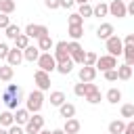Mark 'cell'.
Segmentation results:
<instances>
[{
	"instance_id": "7",
	"label": "cell",
	"mask_w": 134,
	"mask_h": 134,
	"mask_svg": "<svg viewBox=\"0 0 134 134\" xmlns=\"http://www.w3.org/2000/svg\"><path fill=\"white\" fill-rule=\"evenodd\" d=\"M115 67H117V59L111 57V54L98 57L96 63H94V69H96V71H109V69H115Z\"/></svg>"
},
{
	"instance_id": "43",
	"label": "cell",
	"mask_w": 134,
	"mask_h": 134,
	"mask_svg": "<svg viewBox=\"0 0 134 134\" xmlns=\"http://www.w3.org/2000/svg\"><path fill=\"white\" fill-rule=\"evenodd\" d=\"M44 4H46V8H50V10H57V8H59V0H44Z\"/></svg>"
},
{
	"instance_id": "34",
	"label": "cell",
	"mask_w": 134,
	"mask_h": 134,
	"mask_svg": "<svg viewBox=\"0 0 134 134\" xmlns=\"http://www.w3.org/2000/svg\"><path fill=\"white\" fill-rule=\"evenodd\" d=\"M77 15H80L82 19H86V17H92V6H90L88 2L80 4V10H77Z\"/></svg>"
},
{
	"instance_id": "16",
	"label": "cell",
	"mask_w": 134,
	"mask_h": 134,
	"mask_svg": "<svg viewBox=\"0 0 134 134\" xmlns=\"http://www.w3.org/2000/svg\"><path fill=\"white\" fill-rule=\"evenodd\" d=\"M29 115H31V113H29L25 107H23V109H19V107H17V109H15V113H13V119H15V124L25 126V124H27V119H29Z\"/></svg>"
},
{
	"instance_id": "22",
	"label": "cell",
	"mask_w": 134,
	"mask_h": 134,
	"mask_svg": "<svg viewBox=\"0 0 134 134\" xmlns=\"http://www.w3.org/2000/svg\"><path fill=\"white\" fill-rule=\"evenodd\" d=\"M71 69H73V61H71V59H67V61L57 63V69H54V71H59V73L67 75V73H71Z\"/></svg>"
},
{
	"instance_id": "29",
	"label": "cell",
	"mask_w": 134,
	"mask_h": 134,
	"mask_svg": "<svg viewBox=\"0 0 134 134\" xmlns=\"http://www.w3.org/2000/svg\"><path fill=\"white\" fill-rule=\"evenodd\" d=\"M15 0H0V13H4V15H10L13 10H15Z\"/></svg>"
},
{
	"instance_id": "38",
	"label": "cell",
	"mask_w": 134,
	"mask_h": 134,
	"mask_svg": "<svg viewBox=\"0 0 134 134\" xmlns=\"http://www.w3.org/2000/svg\"><path fill=\"white\" fill-rule=\"evenodd\" d=\"M73 92H75V96H84V94H86V82H80V84H75Z\"/></svg>"
},
{
	"instance_id": "30",
	"label": "cell",
	"mask_w": 134,
	"mask_h": 134,
	"mask_svg": "<svg viewBox=\"0 0 134 134\" xmlns=\"http://www.w3.org/2000/svg\"><path fill=\"white\" fill-rule=\"evenodd\" d=\"M69 36L71 40H80L84 36V25H69Z\"/></svg>"
},
{
	"instance_id": "9",
	"label": "cell",
	"mask_w": 134,
	"mask_h": 134,
	"mask_svg": "<svg viewBox=\"0 0 134 134\" xmlns=\"http://www.w3.org/2000/svg\"><path fill=\"white\" fill-rule=\"evenodd\" d=\"M107 8H109V15H111V17H117V19H124V17L128 15L124 0H111V4H107Z\"/></svg>"
},
{
	"instance_id": "1",
	"label": "cell",
	"mask_w": 134,
	"mask_h": 134,
	"mask_svg": "<svg viewBox=\"0 0 134 134\" xmlns=\"http://www.w3.org/2000/svg\"><path fill=\"white\" fill-rule=\"evenodd\" d=\"M21 100H23V90L17 84H8L0 94V103H4L8 109H17Z\"/></svg>"
},
{
	"instance_id": "6",
	"label": "cell",
	"mask_w": 134,
	"mask_h": 134,
	"mask_svg": "<svg viewBox=\"0 0 134 134\" xmlns=\"http://www.w3.org/2000/svg\"><path fill=\"white\" fill-rule=\"evenodd\" d=\"M105 44H107V50H109V54L111 57H119L121 54V50H124V42H121V38L119 36H111V38H107L105 40Z\"/></svg>"
},
{
	"instance_id": "8",
	"label": "cell",
	"mask_w": 134,
	"mask_h": 134,
	"mask_svg": "<svg viewBox=\"0 0 134 134\" xmlns=\"http://www.w3.org/2000/svg\"><path fill=\"white\" fill-rule=\"evenodd\" d=\"M27 38H34V40H40L42 36H48V27L46 25H38V23H29L23 31Z\"/></svg>"
},
{
	"instance_id": "46",
	"label": "cell",
	"mask_w": 134,
	"mask_h": 134,
	"mask_svg": "<svg viewBox=\"0 0 134 134\" xmlns=\"http://www.w3.org/2000/svg\"><path fill=\"white\" fill-rule=\"evenodd\" d=\"M121 42H124V44H134V34H128V36H126Z\"/></svg>"
},
{
	"instance_id": "44",
	"label": "cell",
	"mask_w": 134,
	"mask_h": 134,
	"mask_svg": "<svg viewBox=\"0 0 134 134\" xmlns=\"http://www.w3.org/2000/svg\"><path fill=\"white\" fill-rule=\"evenodd\" d=\"M75 4V0H59V8H71Z\"/></svg>"
},
{
	"instance_id": "47",
	"label": "cell",
	"mask_w": 134,
	"mask_h": 134,
	"mask_svg": "<svg viewBox=\"0 0 134 134\" xmlns=\"http://www.w3.org/2000/svg\"><path fill=\"white\" fill-rule=\"evenodd\" d=\"M50 134H65V132H63V128H57V130H52Z\"/></svg>"
},
{
	"instance_id": "32",
	"label": "cell",
	"mask_w": 134,
	"mask_h": 134,
	"mask_svg": "<svg viewBox=\"0 0 134 134\" xmlns=\"http://www.w3.org/2000/svg\"><path fill=\"white\" fill-rule=\"evenodd\" d=\"M13 124H15V119H13V113H10V111L0 113V126H2V128H8V126H13Z\"/></svg>"
},
{
	"instance_id": "24",
	"label": "cell",
	"mask_w": 134,
	"mask_h": 134,
	"mask_svg": "<svg viewBox=\"0 0 134 134\" xmlns=\"http://www.w3.org/2000/svg\"><path fill=\"white\" fill-rule=\"evenodd\" d=\"M13 73H15V69L6 63V65H2L0 67V82H10L13 80Z\"/></svg>"
},
{
	"instance_id": "18",
	"label": "cell",
	"mask_w": 134,
	"mask_h": 134,
	"mask_svg": "<svg viewBox=\"0 0 134 134\" xmlns=\"http://www.w3.org/2000/svg\"><path fill=\"white\" fill-rule=\"evenodd\" d=\"M115 71H117V80H130L134 69H132V65H126V63H124V65H117Z\"/></svg>"
},
{
	"instance_id": "21",
	"label": "cell",
	"mask_w": 134,
	"mask_h": 134,
	"mask_svg": "<svg viewBox=\"0 0 134 134\" xmlns=\"http://www.w3.org/2000/svg\"><path fill=\"white\" fill-rule=\"evenodd\" d=\"M121 54L126 57V65H134V44H124Z\"/></svg>"
},
{
	"instance_id": "45",
	"label": "cell",
	"mask_w": 134,
	"mask_h": 134,
	"mask_svg": "<svg viewBox=\"0 0 134 134\" xmlns=\"http://www.w3.org/2000/svg\"><path fill=\"white\" fill-rule=\"evenodd\" d=\"M121 134H134V121H128L126 126H124V132Z\"/></svg>"
},
{
	"instance_id": "5",
	"label": "cell",
	"mask_w": 134,
	"mask_h": 134,
	"mask_svg": "<svg viewBox=\"0 0 134 134\" xmlns=\"http://www.w3.org/2000/svg\"><path fill=\"white\" fill-rule=\"evenodd\" d=\"M42 128H44V117L40 113H34V115H29V119H27L23 130H25V134H38Z\"/></svg>"
},
{
	"instance_id": "15",
	"label": "cell",
	"mask_w": 134,
	"mask_h": 134,
	"mask_svg": "<svg viewBox=\"0 0 134 134\" xmlns=\"http://www.w3.org/2000/svg\"><path fill=\"white\" fill-rule=\"evenodd\" d=\"M38 57H40V48H38V46H31V44H29V46H25V48H23V59H25V61L36 63V61H38Z\"/></svg>"
},
{
	"instance_id": "10",
	"label": "cell",
	"mask_w": 134,
	"mask_h": 134,
	"mask_svg": "<svg viewBox=\"0 0 134 134\" xmlns=\"http://www.w3.org/2000/svg\"><path fill=\"white\" fill-rule=\"evenodd\" d=\"M34 82H36L38 90H42V92L50 88V75H48L46 71H42V69H38V71L34 73Z\"/></svg>"
},
{
	"instance_id": "3",
	"label": "cell",
	"mask_w": 134,
	"mask_h": 134,
	"mask_svg": "<svg viewBox=\"0 0 134 134\" xmlns=\"http://www.w3.org/2000/svg\"><path fill=\"white\" fill-rule=\"evenodd\" d=\"M36 63H38V69H42L46 73H52L57 69V61H54V57L50 52H40V57H38Z\"/></svg>"
},
{
	"instance_id": "23",
	"label": "cell",
	"mask_w": 134,
	"mask_h": 134,
	"mask_svg": "<svg viewBox=\"0 0 134 134\" xmlns=\"http://www.w3.org/2000/svg\"><path fill=\"white\" fill-rule=\"evenodd\" d=\"M67 98H65V92H61V90H54V92H50V105L52 107H59V105H63Z\"/></svg>"
},
{
	"instance_id": "31",
	"label": "cell",
	"mask_w": 134,
	"mask_h": 134,
	"mask_svg": "<svg viewBox=\"0 0 134 134\" xmlns=\"http://www.w3.org/2000/svg\"><path fill=\"white\" fill-rule=\"evenodd\" d=\"M25 46H29V38H27V36H25L23 31H21V34H19V36L15 38V48H19V50H23Z\"/></svg>"
},
{
	"instance_id": "39",
	"label": "cell",
	"mask_w": 134,
	"mask_h": 134,
	"mask_svg": "<svg viewBox=\"0 0 134 134\" xmlns=\"http://www.w3.org/2000/svg\"><path fill=\"white\" fill-rule=\"evenodd\" d=\"M8 134H25V130H23V126H19V124H13V126H8V130H6Z\"/></svg>"
},
{
	"instance_id": "13",
	"label": "cell",
	"mask_w": 134,
	"mask_h": 134,
	"mask_svg": "<svg viewBox=\"0 0 134 134\" xmlns=\"http://www.w3.org/2000/svg\"><path fill=\"white\" fill-rule=\"evenodd\" d=\"M77 75H80V82H94V77H96V69H94V67H88V65H82Z\"/></svg>"
},
{
	"instance_id": "35",
	"label": "cell",
	"mask_w": 134,
	"mask_h": 134,
	"mask_svg": "<svg viewBox=\"0 0 134 134\" xmlns=\"http://www.w3.org/2000/svg\"><path fill=\"white\" fill-rule=\"evenodd\" d=\"M90 105H96V103H100V90H94V92H90V94H86L84 96Z\"/></svg>"
},
{
	"instance_id": "12",
	"label": "cell",
	"mask_w": 134,
	"mask_h": 134,
	"mask_svg": "<svg viewBox=\"0 0 134 134\" xmlns=\"http://www.w3.org/2000/svg\"><path fill=\"white\" fill-rule=\"evenodd\" d=\"M23 61V50L19 48H8V54H6V63L10 67H19V63Z\"/></svg>"
},
{
	"instance_id": "25",
	"label": "cell",
	"mask_w": 134,
	"mask_h": 134,
	"mask_svg": "<svg viewBox=\"0 0 134 134\" xmlns=\"http://www.w3.org/2000/svg\"><path fill=\"white\" fill-rule=\"evenodd\" d=\"M4 34H6V38H8V40H15V38L21 34V27H19V25H15V23H8V25L4 27Z\"/></svg>"
},
{
	"instance_id": "20",
	"label": "cell",
	"mask_w": 134,
	"mask_h": 134,
	"mask_svg": "<svg viewBox=\"0 0 134 134\" xmlns=\"http://www.w3.org/2000/svg\"><path fill=\"white\" fill-rule=\"evenodd\" d=\"M52 46H54V44H52V38H50V36H42V38L38 40V48H40V52H48Z\"/></svg>"
},
{
	"instance_id": "17",
	"label": "cell",
	"mask_w": 134,
	"mask_h": 134,
	"mask_svg": "<svg viewBox=\"0 0 134 134\" xmlns=\"http://www.w3.org/2000/svg\"><path fill=\"white\" fill-rule=\"evenodd\" d=\"M63 132H65V134H77V132H80V121H77L75 117H69V119H65Z\"/></svg>"
},
{
	"instance_id": "42",
	"label": "cell",
	"mask_w": 134,
	"mask_h": 134,
	"mask_svg": "<svg viewBox=\"0 0 134 134\" xmlns=\"http://www.w3.org/2000/svg\"><path fill=\"white\" fill-rule=\"evenodd\" d=\"M8 44L6 42H0V59H6V54H8Z\"/></svg>"
},
{
	"instance_id": "51",
	"label": "cell",
	"mask_w": 134,
	"mask_h": 134,
	"mask_svg": "<svg viewBox=\"0 0 134 134\" xmlns=\"http://www.w3.org/2000/svg\"><path fill=\"white\" fill-rule=\"evenodd\" d=\"M124 2H130V0H124Z\"/></svg>"
},
{
	"instance_id": "48",
	"label": "cell",
	"mask_w": 134,
	"mask_h": 134,
	"mask_svg": "<svg viewBox=\"0 0 134 134\" xmlns=\"http://www.w3.org/2000/svg\"><path fill=\"white\" fill-rule=\"evenodd\" d=\"M38 134H50V132H48V130H44V128H42V130H40V132H38Z\"/></svg>"
},
{
	"instance_id": "28",
	"label": "cell",
	"mask_w": 134,
	"mask_h": 134,
	"mask_svg": "<svg viewBox=\"0 0 134 134\" xmlns=\"http://www.w3.org/2000/svg\"><path fill=\"white\" fill-rule=\"evenodd\" d=\"M124 126H126V121L113 119V121L109 124V134H121V132H124Z\"/></svg>"
},
{
	"instance_id": "27",
	"label": "cell",
	"mask_w": 134,
	"mask_h": 134,
	"mask_svg": "<svg viewBox=\"0 0 134 134\" xmlns=\"http://www.w3.org/2000/svg\"><path fill=\"white\" fill-rule=\"evenodd\" d=\"M107 100H109L111 105L119 103V100H121V90H117V88H109V90H107Z\"/></svg>"
},
{
	"instance_id": "40",
	"label": "cell",
	"mask_w": 134,
	"mask_h": 134,
	"mask_svg": "<svg viewBox=\"0 0 134 134\" xmlns=\"http://www.w3.org/2000/svg\"><path fill=\"white\" fill-rule=\"evenodd\" d=\"M103 73H105V80L107 82H115L117 80V71L115 69H109V71H103Z\"/></svg>"
},
{
	"instance_id": "33",
	"label": "cell",
	"mask_w": 134,
	"mask_h": 134,
	"mask_svg": "<svg viewBox=\"0 0 134 134\" xmlns=\"http://www.w3.org/2000/svg\"><path fill=\"white\" fill-rule=\"evenodd\" d=\"M96 59H98V54L96 52H84V63L82 65H88V67H94V63H96Z\"/></svg>"
},
{
	"instance_id": "11",
	"label": "cell",
	"mask_w": 134,
	"mask_h": 134,
	"mask_svg": "<svg viewBox=\"0 0 134 134\" xmlns=\"http://www.w3.org/2000/svg\"><path fill=\"white\" fill-rule=\"evenodd\" d=\"M54 61L57 63H61V61H67L69 59V52H67V42L65 40H61V42H57L54 44Z\"/></svg>"
},
{
	"instance_id": "14",
	"label": "cell",
	"mask_w": 134,
	"mask_h": 134,
	"mask_svg": "<svg viewBox=\"0 0 134 134\" xmlns=\"http://www.w3.org/2000/svg\"><path fill=\"white\" fill-rule=\"evenodd\" d=\"M113 31H115V29H113L111 23H100V25L96 27V38H98V40H107V38L113 36Z\"/></svg>"
},
{
	"instance_id": "49",
	"label": "cell",
	"mask_w": 134,
	"mask_h": 134,
	"mask_svg": "<svg viewBox=\"0 0 134 134\" xmlns=\"http://www.w3.org/2000/svg\"><path fill=\"white\" fill-rule=\"evenodd\" d=\"M0 134H8V132H6V130H4V128H0Z\"/></svg>"
},
{
	"instance_id": "41",
	"label": "cell",
	"mask_w": 134,
	"mask_h": 134,
	"mask_svg": "<svg viewBox=\"0 0 134 134\" xmlns=\"http://www.w3.org/2000/svg\"><path fill=\"white\" fill-rule=\"evenodd\" d=\"M8 23H10V17H8V15H4V13H0V29H4Z\"/></svg>"
},
{
	"instance_id": "26",
	"label": "cell",
	"mask_w": 134,
	"mask_h": 134,
	"mask_svg": "<svg viewBox=\"0 0 134 134\" xmlns=\"http://www.w3.org/2000/svg\"><path fill=\"white\" fill-rule=\"evenodd\" d=\"M109 15V8L105 2H98L96 6H92V17H107Z\"/></svg>"
},
{
	"instance_id": "36",
	"label": "cell",
	"mask_w": 134,
	"mask_h": 134,
	"mask_svg": "<svg viewBox=\"0 0 134 134\" xmlns=\"http://www.w3.org/2000/svg\"><path fill=\"white\" fill-rule=\"evenodd\" d=\"M121 117H134V105H130V103L121 105Z\"/></svg>"
},
{
	"instance_id": "37",
	"label": "cell",
	"mask_w": 134,
	"mask_h": 134,
	"mask_svg": "<svg viewBox=\"0 0 134 134\" xmlns=\"http://www.w3.org/2000/svg\"><path fill=\"white\" fill-rule=\"evenodd\" d=\"M67 21H69V25H84V19H82L77 13H71Z\"/></svg>"
},
{
	"instance_id": "4",
	"label": "cell",
	"mask_w": 134,
	"mask_h": 134,
	"mask_svg": "<svg viewBox=\"0 0 134 134\" xmlns=\"http://www.w3.org/2000/svg\"><path fill=\"white\" fill-rule=\"evenodd\" d=\"M67 52H69V59H71L73 63H77V65L84 63V48H82V44H80L77 40H71V42L67 44Z\"/></svg>"
},
{
	"instance_id": "19",
	"label": "cell",
	"mask_w": 134,
	"mask_h": 134,
	"mask_svg": "<svg viewBox=\"0 0 134 134\" xmlns=\"http://www.w3.org/2000/svg\"><path fill=\"white\" fill-rule=\"evenodd\" d=\"M59 113H61V117H65V119H69V117H73L75 115V107L71 105V103H63V105H59Z\"/></svg>"
},
{
	"instance_id": "2",
	"label": "cell",
	"mask_w": 134,
	"mask_h": 134,
	"mask_svg": "<svg viewBox=\"0 0 134 134\" xmlns=\"http://www.w3.org/2000/svg\"><path fill=\"white\" fill-rule=\"evenodd\" d=\"M42 105H44V92L42 90H31L25 98V109L29 113H40Z\"/></svg>"
},
{
	"instance_id": "50",
	"label": "cell",
	"mask_w": 134,
	"mask_h": 134,
	"mask_svg": "<svg viewBox=\"0 0 134 134\" xmlns=\"http://www.w3.org/2000/svg\"><path fill=\"white\" fill-rule=\"evenodd\" d=\"M75 2H77V4H84V2H88V0H75Z\"/></svg>"
}]
</instances>
